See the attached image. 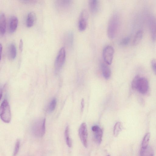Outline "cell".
I'll return each mask as SVG.
<instances>
[{
	"mask_svg": "<svg viewBox=\"0 0 156 156\" xmlns=\"http://www.w3.org/2000/svg\"><path fill=\"white\" fill-rule=\"evenodd\" d=\"M149 26L151 39L153 42L156 41V17H150L149 20Z\"/></svg>",
	"mask_w": 156,
	"mask_h": 156,
	"instance_id": "8",
	"label": "cell"
},
{
	"mask_svg": "<svg viewBox=\"0 0 156 156\" xmlns=\"http://www.w3.org/2000/svg\"><path fill=\"white\" fill-rule=\"evenodd\" d=\"M79 135L83 146L87 147L88 144V132L87 126L85 123H82L80 126L79 129Z\"/></svg>",
	"mask_w": 156,
	"mask_h": 156,
	"instance_id": "6",
	"label": "cell"
},
{
	"mask_svg": "<svg viewBox=\"0 0 156 156\" xmlns=\"http://www.w3.org/2000/svg\"><path fill=\"white\" fill-rule=\"evenodd\" d=\"M33 134L37 137H41L44 135L45 131V119L41 118L35 120L31 126Z\"/></svg>",
	"mask_w": 156,
	"mask_h": 156,
	"instance_id": "1",
	"label": "cell"
},
{
	"mask_svg": "<svg viewBox=\"0 0 156 156\" xmlns=\"http://www.w3.org/2000/svg\"><path fill=\"white\" fill-rule=\"evenodd\" d=\"M20 146V141L19 140H18L16 143L13 155L14 156H16L18 154Z\"/></svg>",
	"mask_w": 156,
	"mask_h": 156,
	"instance_id": "27",
	"label": "cell"
},
{
	"mask_svg": "<svg viewBox=\"0 0 156 156\" xmlns=\"http://www.w3.org/2000/svg\"><path fill=\"white\" fill-rule=\"evenodd\" d=\"M107 156H110V155H108Z\"/></svg>",
	"mask_w": 156,
	"mask_h": 156,
	"instance_id": "32",
	"label": "cell"
},
{
	"mask_svg": "<svg viewBox=\"0 0 156 156\" xmlns=\"http://www.w3.org/2000/svg\"><path fill=\"white\" fill-rule=\"evenodd\" d=\"M57 103L56 98H53L50 102L47 108V111L49 113L53 112L55 109Z\"/></svg>",
	"mask_w": 156,
	"mask_h": 156,
	"instance_id": "24",
	"label": "cell"
},
{
	"mask_svg": "<svg viewBox=\"0 0 156 156\" xmlns=\"http://www.w3.org/2000/svg\"><path fill=\"white\" fill-rule=\"evenodd\" d=\"M150 137V134L149 133H147L144 136L142 141L140 151H143L148 147Z\"/></svg>",
	"mask_w": 156,
	"mask_h": 156,
	"instance_id": "19",
	"label": "cell"
},
{
	"mask_svg": "<svg viewBox=\"0 0 156 156\" xmlns=\"http://www.w3.org/2000/svg\"><path fill=\"white\" fill-rule=\"evenodd\" d=\"M148 87V82L147 79L144 77H140L137 85L136 90L141 93L144 94L147 91Z\"/></svg>",
	"mask_w": 156,
	"mask_h": 156,
	"instance_id": "9",
	"label": "cell"
},
{
	"mask_svg": "<svg viewBox=\"0 0 156 156\" xmlns=\"http://www.w3.org/2000/svg\"><path fill=\"white\" fill-rule=\"evenodd\" d=\"M23 42L22 39H21L20 40L19 44V48L20 51H22L23 50Z\"/></svg>",
	"mask_w": 156,
	"mask_h": 156,
	"instance_id": "29",
	"label": "cell"
},
{
	"mask_svg": "<svg viewBox=\"0 0 156 156\" xmlns=\"http://www.w3.org/2000/svg\"><path fill=\"white\" fill-rule=\"evenodd\" d=\"M17 51L15 44L12 43L9 45L8 49V55L9 59H14L16 56Z\"/></svg>",
	"mask_w": 156,
	"mask_h": 156,
	"instance_id": "13",
	"label": "cell"
},
{
	"mask_svg": "<svg viewBox=\"0 0 156 156\" xmlns=\"http://www.w3.org/2000/svg\"><path fill=\"white\" fill-rule=\"evenodd\" d=\"M66 52L65 48L62 47L57 54L55 62V68L56 72H57L62 67L66 59Z\"/></svg>",
	"mask_w": 156,
	"mask_h": 156,
	"instance_id": "4",
	"label": "cell"
},
{
	"mask_svg": "<svg viewBox=\"0 0 156 156\" xmlns=\"http://www.w3.org/2000/svg\"><path fill=\"white\" fill-rule=\"evenodd\" d=\"M8 29L10 33L14 32L16 30L18 24V19L15 16L10 17L9 22Z\"/></svg>",
	"mask_w": 156,
	"mask_h": 156,
	"instance_id": "11",
	"label": "cell"
},
{
	"mask_svg": "<svg viewBox=\"0 0 156 156\" xmlns=\"http://www.w3.org/2000/svg\"><path fill=\"white\" fill-rule=\"evenodd\" d=\"M36 20V16L34 12H29L27 14L26 20V26L28 27L32 26Z\"/></svg>",
	"mask_w": 156,
	"mask_h": 156,
	"instance_id": "12",
	"label": "cell"
},
{
	"mask_svg": "<svg viewBox=\"0 0 156 156\" xmlns=\"http://www.w3.org/2000/svg\"><path fill=\"white\" fill-rule=\"evenodd\" d=\"M114 50L111 46L108 45L105 47L103 51V57L104 60L108 65H111L112 62Z\"/></svg>",
	"mask_w": 156,
	"mask_h": 156,
	"instance_id": "5",
	"label": "cell"
},
{
	"mask_svg": "<svg viewBox=\"0 0 156 156\" xmlns=\"http://www.w3.org/2000/svg\"><path fill=\"white\" fill-rule=\"evenodd\" d=\"M139 76H136L133 79L132 83V87L133 90H136L137 85L140 78Z\"/></svg>",
	"mask_w": 156,
	"mask_h": 156,
	"instance_id": "25",
	"label": "cell"
},
{
	"mask_svg": "<svg viewBox=\"0 0 156 156\" xmlns=\"http://www.w3.org/2000/svg\"><path fill=\"white\" fill-rule=\"evenodd\" d=\"M130 40V37H127L122 39L120 43V44L122 46H126L128 44Z\"/></svg>",
	"mask_w": 156,
	"mask_h": 156,
	"instance_id": "26",
	"label": "cell"
},
{
	"mask_svg": "<svg viewBox=\"0 0 156 156\" xmlns=\"http://www.w3.org/2000/svg\"><path fill=\"white\" fill-rule=\"evenodd\" d=\"M0 116L2 120L6 123H9L11 119L10 107L8 101L5 99L2 101L0 109Z\"/></svg>",
	"mask_w": 156,
	"mask_h": 156,
	"instance_id": "3",
	"label": "cell"
},
{
	"mask_svg": "<svg viewBox=\"0 0 156 156\" xmlns=\"http://www.w3.org/2000/svg\"><path fill=\"white\" fill-rule=\"evenodd\" d=\"M122 129V125L120 122H117L115 124L113 129V134L115 136H118Z\"/></svg>",
	"mask_w": 156,
	"mask_h": 156,
	"instance_id": "21",
	"label": "cell"
},
{
	"mask_svg": "<svg viewBox=\"0 0 156 156\" xmlns=\"http://www.w3.org/2000/svg\"><path fill=\"white\" fill-rule=\"evenodd\" d=\"M153 149L150 147H148L145 150L140 151V156H154Z\"/></svg>",
	"mask_w": 156,
	"mask_h": 156,
	"instance_id": "22",
	"label": "cell"
},
{
	"mask_svg": "<svg viewBox=\"0 0 156 156\" xmlns=\"http://www.w3.org/2000/svg\"><path fill=\"white\" fill-rule=\"evenodd\" d=\"M65 135L67 144L69 147H71L72 143V140L69 137V126H66L65 132Z\"/></svg>",
	"mask_w": 156,
	"mask_h": 156,
	"instance_id": "23",
	"label": "cell"
},
{
	"mask_svg": "<svg viewBox=\"0 0 156 156\" xmlns=\"http://www.w3.org/2000/svg\"><path fill=\"white\" fill-rule=\"evenodd\" d=\"M151 66L154 73L156 74V59H153L151 62Z\"/></svg>",
	"mask_w": 156,
	"mask_h": 156,
	"instance_id": "28",
	"label": "cell"
},
{
	"mask_svg": "<svg viewBox=\"0 0 156 156\" xmlns=\"http://www.w3.org/2000/svg\"><path fill=\"white\" fill-rule=\"evenodd\" d=\"M72 2V1L69 0H58L55 3L57 8L60 9H64L69 7Z\"/></svg>",
	"mask_w": 156,
	"mask_h": 156,
	"instance_id": "15",
	"label": "cell"
},
{
	"mask_svg": "<svg viewBox=\"0 0 156 156\" xmlns=\"http://www.w3.org/2000/svg\"><path fill=\"white\" fill-rule=\"evenodd\" d=\"M87 13L84 10L81 12L78 23L79 30L81 31H84L86 28L87 22Z\"/></svg>",
	"mask_w": 156,
	"mask_h": 156,
	"instance_id": "7",
	"label": "cell"
},
{
	"mask_svg": "<svg viewBox=\"0 0 156 156\" xmlns=\"http://www.w3.org/2000/svg\"><path fill=\"white\" fill-rule=\"evenodd\" d=\"M89 6L91 12L95 14L98 11L100 8L99 1L97 0H91L89 1Z\"/></svg>",
	"mask_w": 156,
	"mask_h": 156,
	"instance_id": "14",
	"label": "cell"
},
{
	"mask_svg": "<svg viewBox=\"0 0 156 156\" xmlns=\"http://www.w3.org/2000/svg\"><path fill=\"white\" fill-rule=\"evenodd\" d=\"M119 24V17L118 15L114 14L111 17L108 26L107 34L110 39L113 38L117 34Z\"/></svg>",
	"mask_w": 156,
	"mask_h": 156,
	"instance_id": "2",
	"label": "cell"
},
{
	"mask_svg": "<svg viewBox=\"0 0 156 156\" xmlns=\"http://www.w3.org/2000/svg\"><path fill=\"white\" fill-rule=\"evenodd\" d=\"M143 36V32L141 30H138L136 33L133 41L132 44L136 46L141 41Z\"/></svg>",
	"mask_w": 156,
	"mask_h": 156,
	"instance_id": "18",
	"label": "cell"
},
{
	"mask_svg": "<svg viewBox=\"0 0 156 156\" xmlns=\"http://www.w3.org/2000/svg\"><path fill=\"white\" fill-rule=\"evenodd\" d=\"M6 29V19L4 14L2 12L0 14V34L3 35L5 33Z\"/></svg>",
	"mask_w": 156,
	"mask_h": 156,
	"instance_id": "16",
	"label": "cell"
},
{
	"mask_svg": "<svg viewBox=\"0 0 156 156\" xmlns=\"http://www.w3.org/2000/svg\"><path fill=\"white\" fill-rule=\"evenodd\" d=\"M93 137L94 141L98 144H100L102 141L103 131L98 126H94L92 127Z\"/></svg>",
	"mask_w": 156,
	"mask_h": 156,
	"instance_id": "10",
	"label": "cell"
},
{
	"mask_svg": "<svg viewBox=\"0 0 156 156\" xmlns=\"http://www.w3.org/2000/svg\"><path fill=\"white\" fill-rule=\"evenodd\" d=\"M81 111H82L83 110V109L84 107V100L83 99H82L81 100Z\"/></svg>",
	"mask_w": 156,
	"mask_h": 156,
	"instance_id": "30",
	"label": "cell"
},
{
	"mask_svg": "<svg viewBox=\"0 0 156 156\" xmlns=\"http://www.w3.org/2000/svg\"><path fill=\"white\" fill-rule=\"evenodd\" d=\"M101 70L104 77L106 79H109L111 74L110 68L107 65L103 63L101 65Z\"/></svg>",
	"mask_w": 156,
	"mask_h": 156,
	"instance_id": "17",
	"label": "cell"
},
{
	"mask_svg": "<svg viewBox=\"0 0 156 156\" xmlns=\"http://www.w3.org/2000/svg\"><path fill=\"white\" fill-rule=\"evenodd\" d=\"M65 40L66 44L69 46H72L73 40V34L71 31L67 32L65 36Z\"/></svg>",
	"mask_w": 156,
	"mask_h": 156,
	"instance_id": "20",
	"label": "cell"
},
{
	"mask_svg": "<svg viewBox=\"0 0 156 156\" xmlns=\"http://www.w3.org/2000/svg\"><path fill=\"white\" fill-rule=\"evenodd\" d=\"M0 53H1V55L2 53V46L1 44H0Z\"/></svg>",
	"mask_w": 156,
	"mask_h": 156,
	"instance_id": "31",
	"label": "cell"
}]
</instances>
